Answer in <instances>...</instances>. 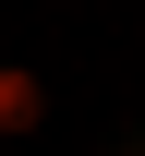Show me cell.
<instances>
[{"mask_svg":"<svg viewBox=\"0 0 145 156\" xmlns=\"http://www.w3.org/2000/svg\"><path fill=\"white\" fill-rule=\"evenodd\" d=\"M36 120H48V84L24 60H0V132H36Z\"/></svg>","mask_w":145,"mask_h":156,"instance_id":"1","label":"cell"}]
</instances>
